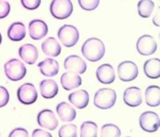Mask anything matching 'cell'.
<instances>
[{
  "instance_id": "12",
  "label": "cell",
  "mask_w": 160,
  "mask_h": 137,
  "mask_svg": "<svg viewBox=\"0 0 160 137\" xmlns=\"http://www.w3.org/2000/svg\"><path fill=\"white\" fill-rule=\"evenodd\" d=\"M29 35L34 40H40L48 33V27L44 21L40 19H33L28 26Z\"/></svg>"
},
{
  "instance_id": "10",
  "label": "cell",
  "mask_w": 160,
  "mask_h": 137,
  "mask_svg": "<svg viewBox=\"0 0 160 137\" xmlns=\"http://www.w3.org/2000/svg\"><path fill=\"white\" fill-rule=\"evenodd\" d=\"M37 122L42 128L54 131L58 125V120L55 113L50 109H43L37 115Z\"/></svg>"
},
{
  "instance_id": "3",
  "label": "cell",
  "mask_w": 160,
  "mask_h": 137,
  "mask_svg": "<svg viewBox=\"0 0 160 137\" xmlns=\"http://www.w3.org/2000/svg\"><path fill=\"white\" fill-rule=\"evenodd\" d=\"M4 72L10 80L19 81L26 76L27 68L21 60L18 58H11L4 64Z\"/></svg>"
},
{
  "instance_id": "36",
  "label": "cell",
  "mask_w": 160,
  "mask_h": 137,
  "mask_svg": "<svg viewBox=\"0 0 160 137\" xmlns=\"http://www.w3.org/2000/svg\"><path fill=\"white\" fill-rule=\"evenodd\" d=\"M2 43V35L0 33V44Z\"/></svg>"
},
{
  "instance_id": "19",
  "label": "cell",
  "mask_w": 160,
  "mask_h": 137,
  "mask_svg": "<svg viewBox=\"0 0 160 137\" xmlns=\"http://www.w3.org/2000/svg\"><path fill=\"white\" fill-rule=\"evenodd\" d=\"M39 90L44 99H53L58 92V84L54 79H43L39 84Z\"/></svg>"
},
{
  "instance_id": "22",
  "label": "cell",
  "mask_w": 160,
  "mask_h": 137,
  "mask_svg": "<svg viewBox=\"0 0 160 137\" xmlns=\"http://www.w3.org/2000/svg\"><path fill=\"white\" fill-rule=\"evenodd\" d=\"M43 53L50 57H57L60 55L62 48L59 43L54 37H49L42 43Z\"/></svg>"
},
{
  "instance_id": "13",
  "label": "cell",
  "mask_w": 160,
  "mask_h": 137,
  "mask_svg": "<svg viewBox=\"0 0 160 137\" xmlns=\"http://www.w3.org/2000/svg\"><path fill=\"white\" fill-rule=\"evenodd\" d=\"M18 55L26 63L32 65L36 63L38 58V51L35 45L27 43L21 46L18 49Z\"/></svg>"
},
{
  "instance_id": "31",
  "label": "cell",
  "mask_w": 160,
  "mask_h": 137,
  "mask_svg": "<svg viewBox=\"0 0 160 137\" xmlns=\"http://www.w3.org/2000/svg\"><path fill=\"white\" fill-rule=\"evenodd\" d=\"M10 95L8 89L2 86H0V108H3L8 104Z\"/></svg>"
},
{
  "instance_id": "20",
  "label": "cell",
  "mask_w": 160,
  "mask_h": 137,
  "mask_svg": "<svg viewBox=\"0 0 160 137\" xmlns=\"http://www.w3.org/2000/svg\"><path fill=\"white\" fill-rule=\"evenodd\" d=\"M56 112L60 119L63 122H71L76 118V111L71 104L61 102L56 106Z\"/></svg>"
},
{
  "instance_id": "28",
  "label": "cell",
  "mask_w": 160,
  "mask_h": 137,
  "mask_svg": "<svg viewBox=\"0 0 160 137\" xmlns=\"http://www.w3.org/2000/svg\"><path fill=\"white\" fill-rule=\"evenodd\" d=\"M58 135L60 137H76L78 135L77 127L71 124L63 125L59 128Z\"/></svg>"
},
{
  "instance_id": "2",
  "label": "cell",
  "mask_w": 160,
  "mask_h": 137,
  "mask_svg": "<svg viewBox=\"0 0 160 137\" xmlns=\"http://www.w3.org/2000/svg\"><path fill=\"white\" fill-rule=\"evenodd\" d=\"M117 94L111 88H101L95 92L94 104L98 108L102 110L110 109L116 103Z\"/></svg>"
},
{
  "instance_id": "6",
  "label": "cell",
  "mask_w": 160,
  "mask_h": 137,
  "mask_svg": "<svg viewBox=\"0 0 160 137\" xmlns=\"http://www.w3.org/2000/svg\"><path fill=\"white\" fill-rule=\"evenodd\" d=\"M139 126L144 132H155L160 126L159 116L151 111L144 112L139 117Z\"/></svg>"
},
{
  "instance_id": "4",
  "label": "cell",
  "mask_w": 160,
  "mask_h": 137,
  "mask_svg": "<svg viewBox=\"0 0 160 137\" xmlns=\"http://www.w3.org/2000/svg\"><path fill=\"white\" fill-rule=\"evenodd\" d=\"M50 12L57 19H66L73 12V3L71 0H52L50 5Z\"/></svg>"
},
{
  "instance_id": "32",
  "label": "cell",
  "mask_w": 160,
  "mask_h": 137,
  "mask_svg": "<svg viewBox=\"0 0 160 137\" xmlns=\"http://www.w3.org/2000/svg\"><path fill=\"white\" fill-rule=\"evenodd\" d=\"M11 11V5L5 0H0V19L4 18L9 15Z\"/></svg>"
},
{
  "instance_id": "16",
  "label": "cell",
  "mask_w": 160,
  "mask_h": 137,
  "mask_svg": "<svg viewBox=\"0 0 160 137\" xmlns=\"http://www.w3.org/2000/svg\"><path fill=\"white\" fill-rule=\"evenodd\" d=\"M97 79L101 84H111L115 79V73L114 68L109 63L100 65L96 70Z\"/></svg>"
},
{
  "instance_id": "11",
  "label": "cell",
  "mask_w": 160,
  "mask_h": 137,
  "mask_svg": "<svg viewBox=\"0 0 160 137\" xmlns=\"http://www.w3.org/2000/svg\"><path fill=\"white\" fill-rule=\"evenodd\" d=\"M64 69L77 74H83L87 71V63L78 55H69L65 58L63 63Z\"/></svg>"
},
{
  "instance_id": "30",
  "label": "cell",
  "mask_w": 160,
  "mask_h": 137,
  "mask_svg": "<svg viewBox=\"0 0 160 137\" xmlns=\"http://www.w3.org/2000/svg\"><path fill=\"white\" fill-rule=\"evenodd\" d=\"M21 3L24 8L28 10H36L41 4V0H21Z\"/></svg>"
},
{
  "instance_id": "14",
  "label": "cell",
  "mask_w": 160,
  "mask_h": 137,
  "mask_svg": "<svg viewBox=\"0 0 160 137\" xmlns=\"http://www.w3.org/2000/svg\"><path fill=\"white\" fill-rule=\"evenodd\" d=\"M123 101L128 106L138 107L142 103V91L139 88L130 87L125 90L123 93Z\"/></svg>"
},
{
  "instance_id": "34",
  "label": "cell",
  "mask_w": 160,
  "mask_h": 137,
  "mask_svg": "<svg viewBox=\"0 0 160 137\" xmlns=\"http://www.w3.org/2000/svg\"><path fill=\"white\" fill-rule=\"evenodd\" d=\"M32 136L34 137H52V135L49 132H46L42 129H35L32 132Z\"/></svg>"
},
{
  "instance_id": "29",
  "label": "cell",
  "mask_w": 160,
  "mask_h": 137,
  "mask_svg": "<svg viewBox=\"0 0 160 137\" xmlns=\"http://www.w3.org/2000/svg\"><path fill=\"white\" fill-rule=\"evenodd\" d=\"M100 0H78V5L84 11H91L96 9L99 5Z\"/></svg>"
},
{
  "instance_id": "15",
  "label": "cell",
  "mask_w": 160,
  "mask_h": 137,
  "mask_svg": "<svg viewBox=\"0 0 160 137\" xmlns=\"http://www.w3.org/2000/svg\"><path fill=\"white\" fill-rule=\"evenodd\" d=\"M60 82L63 89L66 91H71L81 86L82 78L78 74L72 71H67L61 75Z\"/></svg>"
},
{
  "instance_id": "1",
  "label": "cell",
  "mask_w": 160,
  "mask_h": 137,
  "mask_svg": "<svg viewBox=\"0 0 160 137\" xmlns=\"http://www.w3.org/2000/svg\"><path fill=\"white\" fill-rule=\"evenodd\" d=\"M81 52L84 58L90 62H98L103 58L106 52L105 45L98 38H90L82 44Z\"/></svg>"
},
{
  "instance_id": "8",
  "label": "cell",
  "mask_w": 160,
  "mask_h": 137,
  "mask_svg": "<svg viewBox=\"0 0 160 137\" xmlns=\"http://www.w3.org/2000/svg\"><path fill=\"white\" fill-rule=\"evenodd\" d=\"M17 97L19 102L22 104L31 105L36 102L38 99V92L34 84L26 83L18 88Z\"/></svg>"
},
{
  "instance_id": "26",
  "label": "cell",
  "mask_w": 160,
  "mask_h": 137,
  "mask_svg": "<svg viewBox=\"0 0 160 137\" xmlns=\"http://www.w3.org/2000/svg\"><path fill=\"white\" fill-rule=\"evenodd\" d=\"M138 12L142 18H149L152 14L155 3L151 0H140L138 3Z\"/></svg>"
},
{
  "instance_id": "33",
  "label": "cell",
  "mask_w": 160,
  "mask_h": 137,
  "mask_svg": "<svg viewBox=\"0 0 160 137\" xmlns=\"http://www.w3.org/2000/svg\"><path fill=\"white\" fill-rule=\"evenodd\" d=\"M10 137H28L29 133L26 129L22 128H15L14 130L11 131V132L9 135Z\"/></svg>"
},
{
  "instance_id": "24",
  "label": "cell",
  "mask_w": 160,
  "mask_h": 137,
  "mask_svg": "<svg viewBox=\"0 0 160 137\" xmlns=\"http://www.w3.org/2000/svg\"><path fill=\"white\" fill-rule=\"evenodd\" d=\"M146 103L148 106L156 108L160 104V88L156 85H151L146 88Z\"/></svg>"
},
{
  "instance_id": "17",
  "label": "cell",
  "mask_w": 160,
  "mask_h": 137,
  "mask_svg": "<svg viewBox=\"0 0 160 137\" xmlns=\"http://www.w3.org/2000/svg\"><path fill=\"white\" fill-rule=\"evenodd\" d=\"M68 100L78 109H83L89 104L90 96L86 90H78L68 95Z\"/></svg>"
},
{
  "instance_id": "21",
  "label": "cell",
  "mask_w": 160,
  "mask_h": 137,
  "mask_svg": "<svg viewBox=\"0 0 160 137\" xmlns=\"http://www.w3.org/2000/svg\"><path fill=\"white\" fill-rule=\"evenodd\" d=\"M27 35V30L24 23L21 22L13 23L8 28V36L13 42L22 41Z\"/></svg>"
},
{
  "instance_id": "7",
  "label": "cell",
  "mask_w": 160,
  "mask_h": 137,
  "mask_svg": "<svg viewBox=\"0 0 160 137\" xmlns=\"http://www.w3.org/2000/svg\"><path fill=\"white\" fill-rule=\"evenodd\" d=\"M118 78L123 82H131L135 79L138 75V68L132 61L126 60L120 63L117 68Z\"/></svg>"
},
{
  "instance_id": "25",
  "label": "cell",
  "mask_w": 160,
  "mask_h": 137,
  "mask_svg": "<svg viewBox=\"0 0 160 137\" xmlns=\"http://www.w3.org/2000/svg\"><path fill=\"white\" fill-rule=\"evenodd\" d=\"M98 125L92 121H85L80 127L81 137H97Z\"/></svg>"
},
{
  "instance_id": "18",
  "label": "cell",
  "mask_w": 160,
  "mask_h": 137,
  "mask_svg": "<svg viewBox=\"0 0 160 137\" xmlns=\"http://www.w3.org/2000/svg\"><path fill=\"white\" fill-rule=\"evenodd\" d=\"M40 73L47 77H54L58 75L59 64L56 60L51 58H45L38 64Z\"/></svg>"
},
{
  "instance_id": "35",
  "label": "cell",
  "mask_w": 160,
  "mask_h": 137,
  "mask_svg": "<svg viewBox=\"0 0 160 137\" xmlns=\"http://www.w3.org/2000/svg\"><path fill=\"white\" fill-rule=\"evenodd\" d=\"M153 23L156 27H159V8H158L155 16L153 18Z\"/></svg>"
},
{
  "instance_id": "5",
  "label": "cell",
  "mask_w": 160,
  "mask_h": 137,
  "mask_svg": "<svg viewBox=\"0 0 160 137\" xmlns=\"http://www.w3.org/2000/svg\"><path fill=\"white\" fill-rule=\"evenodd\" d=\"M58 38L64 47L72 48L78 42L79 32L75 26L66 24L58 30Z\"/></svg>"
},
{
  "instance_id": "9",
  "label": "cell",
  "mask_w": 160,
  "mask_h": 137,
  "mask_svg": "<svg viewBox=\"0 0 160 137\" xmlns=\"http://www.w3.org/2000/svg\"><path fill=\"white\" fill-rule=\"evenodd\" d=\"M136 49L138 53L143 56L153 55L157 50V43L151 35H143L137 40Z\"/></svg>"
},
{
  "instance_id": "27",
  "label": "cell",
  "mask_w": 160,
  "mask_h": 137,
  "mask_svg": "<svg viewBox=\"0 0 160 137\" xmlns=\"http://www.w3.org/2000/svg\"><path fill=\"white\" fill-rule=\"evenodd\" d=\"M100 135L102 137H118L121 135V131L116 125L106 124L102 127Z\"/></svg>"
},
{
  "instance_id": "23",
  "label": "cell",
  "mask_w": 160,
  "mask_h": 137,
  "mask_svg": "<svg viewBox=\"0 0 160 137\" xmlns=\"http://www.w3.org/2000/svg\"><path fill=\"white\" fill-rule=\"evenodd\" d=\"M143 71L146 76L156 79L160 77V60L158 58H150L144 63Z\"/></svg>"
}]
</instances>
